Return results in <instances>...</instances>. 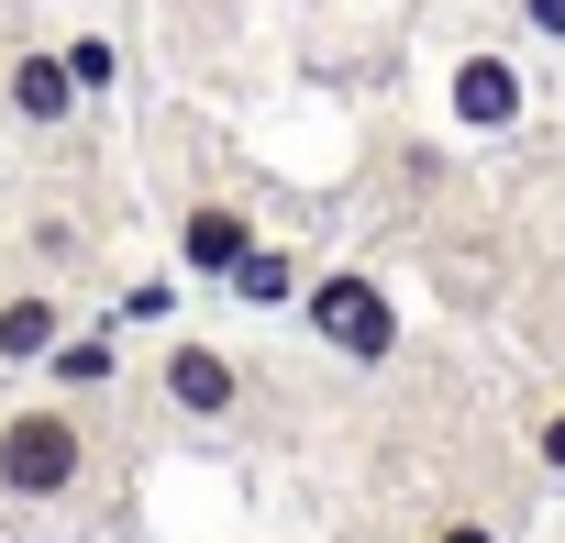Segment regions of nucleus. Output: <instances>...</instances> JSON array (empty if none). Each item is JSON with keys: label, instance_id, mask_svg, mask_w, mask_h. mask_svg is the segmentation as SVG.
<instances>
[{"label": "nucleus", "instance_id": "20e7f679", "mask_svg": "<svg viewBox=\"0 0 565 543\" xmlns=\"http://www.w3.org/2000/svg\"><path fill=\"white\" fill-rule=\"evenodd\" d=\"M0 100H12V123L56 134V123L78 111V78H67V56H56V45H12V56H0Z\"/></svg>", "mask_w": 565, "mask_h": 543}, {"label": "nucleus", "instance_id": "39448f33", "mask_svg": "<svg viewBox=\"0 0 565 543\" xmlns=\"http://www.w3.org/2000/svg\"><path fill=\"white\" fill-rule=\"evenodd\" d=\"M444 111H455L466 134H510V123H521V67H510V56H455Z\"/></svg>", "mask_w": 565, "mask_h": 543}, {"label": "nucleus", "instance_id": "ddd939ff", "mask_svg": "<svg viewBox=\"0 0 565 543\" xmlns=\"http://www.w3.org/2000/svg\"><path fill=\"white\" fill-rule=\"evenodd\" d=\"M433 543H510V532H499L488 510H444V521H433Z\"/></svg>", "mask_w": 565, "mask_h": 543}, {"label": "nucleus", "instance_id": "1a4fd4ad", "mask_svg": "<svg viewBox=\"0 0 565 543\" xmlns=\"http://www.w3.org/2000/svg\"><path fill=\"white\" fill-rule=\"evenodd\" d=\"M222 289H233L244 311H289L311 278H300V255H289V244H266V233H255V244L233 255V278H222Z\"/></svg>", "mask_w": 565, "mask_h": 543}, {"label": "nucleus", "instance_id": "0eeeda50", "mask_svg": "<svg viewBox=\"0 0 565 543\" xmlns=\"http://www.w3.org/2000/svg\"><path fill=\"white\" fill-rule=\"evenodd\" d=\"M67 333V300L34 278V289H0V366H45Z\"/></svg>", "mask_w": 565, "mask_h": 543}, {"label": "nucleus", "instance_id": "7ed1b4c3", "mask_svg": "<svg viewBox=\"0 0 565 543\" xmlns=\"http://www.w3.org/2000/svg\"><path fill=\"white\" fill-rule=\"evenodd\" d=\"M156 388H167L178 422H244V366H233L222 344H200V333H178V344L156 355Z\"/></svg>", "mask_w": 565, "mask_h": 543}, {"label": "nucleus", "instance_id": "f03ea898", "mask_svg": "<svg viewBox=\"0 0 565 543\" xmlns=\"http://www.w3.org/2000/svg\"><path fill=\"white\" fill-rule=\"evenodd\" d=\"M300 322H311V344L344 355V366H388V355H399V300L366 278V266H322V278L300 289Z\"/></svg>", "mask_w": 565, "mask_h": 543}, {"label": "nucleus", "instance_id": "4468645a", "mask_svg": "<svg viewBox=\"0 0 565 543\" xmlns=\"http://www.w3.org/2000/svg\"><path fill=\"white\" fill-rule=\"evenodd\" d=\"M521 23H532L543 45H565V0H521Z\"/></svg>", "mask_w": 565, "mask_h": 543}, {"label": "nucleus", "instance_id": "9d476101", "mask_svg": "<svg viewBox=\"0 0 565 543\" xmlns=\"http://www.w3.org/2000/svg\"><path fill=\"white\" fill-rule=\"evenodd\" d=\"M23 255L45 266V278H67V266L89 255V222H78V211H34V222H23Z\"/></svg>", "mask_w": 565, "mask_h": 543}, {"label": "nucleus", "instance_id": "f8f14e48", "mask_svg": "<svg viewBox=\"0 0 565 543\" xmlns=\"http://www.w3.org/2000/svg\"><path fill=\"white\" fill-rule=\"evenodd\" d=\"M521 444H532V466H543V477H565V400H543Z\"/></svg>", "mask_w": 565, "mask_h": 543}, {"label": "nucleus", "instance_id": "9b49d317", "mask_svg": "<svg viewBox=\"0 0 565 543\" xmlns=\"http://www.w3.org/2000/svg\"><path fill=\"white\" fill-rule=\"evenodd\" d=\"M56 56H67V78H78V100H111V89H122V45H111V34H67Z\"/></svg>", "mask_w": 565, "mask_h": 543}, {"label": "nucleus", "instance_id": "f257e3e1", "mask_svg": "<svg viewBox=\"0 0 565 543\" xmlns=\"http://www.w3.org/2000/svg\"><path fill=\"white\" fill-rule=\"evenodd\" d=\"M78 488H89V411L78 400L0 411V499H12V510H56Z\"/></svg>", "mask_w": 565, "mask_h": 543}, {"label": "nucleus", "instance_id": "423d86ee", "mask_svg": "<svg viewBox=\"0 0 565 543\" xmlns=\"http://www.w3.org/2000/svg\"><path fill=\"white\" fill-rule=\"evenodd\" d=\"M244 244H255V222H244L233 200H189V211H178V266H189V278H233Z\"/></svg>", "mask_w": 565, "mask_h": 543}, {"label": "nucleus", "instance_id": "6e6552de", "mask_svg": "<svg viewBox=\"0 0 565 543\" xmlns=\"http://www.w3.org/2000/svg\"><path fill=\"white\" fill-rule=\"evenodd\" d=\"M45 377H56V400H100V388L122 377L111 322H67V333H56V355H45Z\"/></svg>", "mask_w": 565, "mask_h": 543}]
</instances>
